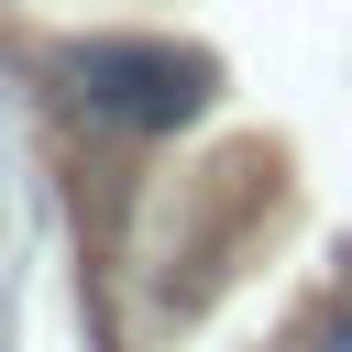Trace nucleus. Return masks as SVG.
Segmentation results:
<instances>
[{
  "instance_id": "obj_1",
  "label": "nucleus",
  "mask_w": 352,
  "mask_h": 352,
  "mask_svg": "<svg viewBox=\"0 0 352 352\" xmlns=\"http://www.w3.org/2000/svg\"><path fill=\"white\" fill-rule=\"evenodd\" d=\"M66 77H77V99H88V110L143 121V132H165V121H187V110L209 99V66H198V55H176V44H77V55H66Z\"/></svg>"
}]
</instances>
